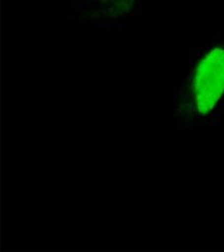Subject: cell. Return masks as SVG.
<instances>
[{
    "label": "cell",
    "instance_id": "7a4b0ae2",
    "mask_svg": "<svg viewBox=\"0 0 224 252\" xmlns=\"http://www.w3.org/2000/svg\"><path fill=\"white\" fill-rule=\"evenodd\" d=\"M67 19L82 30L122 32L139 15L142 0H68Z\"/></svg>",
    "mask_w": 224,
    "mask_h": 252
},
{
    "label": "cell",
    "instance_id": "6da1fadb",
    "mask_svg": "<svg viewBox=\"0 0 224 252\" xmlns=\"http://www.w3.org/2000/svg\"><path fill=\"white\" fill-rule=\"evenodd\" d=\"M224 121V32L194 44L172 87L170 127L178 133L218 129Z\"/></svg>",
    "mask_w": 224,
    "mask_h": 252
}]
</instances>
